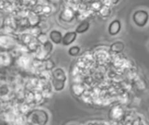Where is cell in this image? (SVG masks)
<instances>
[{
	"label": "cell",
	"mask_w": 149,
	"mask_h": 125,
	"mask_svg": "<svg viewBox=\"0 0 149 125\" xmlns=\"http://www.w3.org/2000/svg\"><path fill=\"white\" fill-rule=\"evenodd\" d=\"M124 49V44L122 42H116L110 46V50L114 53H120Z\"/></svg>",
	"instance_id": "8"
},
{
	"label": "cell",
	"mask_w": 149,
	"mask_h": 125,
	"mask_svg": "<svg viewBox=\"0 0 149 125\" xmlns=\"http://www.w3.org/2000/svg\"><path fill=\"white\" fill-rule=\"evenodd\" d=\"M79 52H80V47L79 46H72L71 48H69L68 50V53L70 56H73V57H76V56H77L79 54Z\"/></svg>",
	"instance_id": "12"
},
{
	"label": "cell",
	"mask_w": 149,
	"mask_h": 125,
	"mask_svg": "<svg viewBox=\"0 0 149 125\" xmlns=\"http://www.w3.org/2000/svg\"><path fill=\"white\" fill-rule=\"evenodd\" d=\"M73 17H74V13H73V9L70 8H66L63 10V12L61 13V16L60 18L63 20L64 21H71L73 20Z\"/></svg>",
	"instance_id": "7"
},
{
	"label": "cell",
	"mask_w": 149,
	"mask_h": 125,
	"mask_svg": "<svg viewBox=\"0 0 149 125\" xmlns=\"http://www.w3.org/2000/svg\"><path fill=\"white\" fill-rule=\"evenodd\" d=\"M64 83H65V82H62V81H58V80H55V79H52V85L56 91H62L64 88Z\"/></svg>",
	"instance_id": "10"
},
{
	"label": "cell",
	"mask_w": 149,
	"mask_h": 125,
	"mask_svg": "<svg viewBox=\"0 0 149 125\" xmlns=\"http://www.w3.org/2000/svg\"><path fill=\"white\" fill-rule=\"evenodd\" d=\"M28 120L33 125H45L48 122V114L43 110L36 109L29 114Z\"/></svg>",
	"instance_id": "1"
},
{
	"label": "cell",
	"mask_w": 149,
	"mask_h": 125,
	"mask_svg": "<svg viewBox=\"0 0 149 125\" xmlns=\"http://www.w3.org/2000/svg\"><path fill=\"white\" fill-rule=\"evenodd\" d=\"M121 30V23L118 20L112 21L108 27V32L110 35H116Z\"/></svg>",
	"instance_id": "5"
},
{
	"label": "cell",
	"mask_w": 149,
	"mask_h": 125,
	"mask_svg": "<svg viewBox=\"0 0 149 125\" xmlns=\"http://www.w3.org/2000/svg\"><path fill=\"white\" fill-rule=\"evenodd\" d=\"M132 20L138 27H144L148 22L149 14L146 10H137L134 12Z\"/></svg>",
	"instance_id": "2"
},
{
	"label": "cell",
	"mask_w": 149,
	"mask_h": 125,
	"mask_svg": "<svg viewBox=\"0 0 149 125\" xmlns=\"http://www.w3.org/2000/svg\"><path fill=\"white\" fill-rule=\"evenodd\" d=\"M49 39L54 44H60V43H62V40H63L62 32H61L60 31H57V30L51 31L49 32Z\"/></svg>",
	"instance_id": "6"
},
{
	"label": "cell",
	"mask_w": 149,
	"mask_h": 125,
	"mask_svg": "<svg viewBox=\"0 0 149 125\" xmlns=\"http://www.w3.org/2000/svg\"><path fill=\"white\" fill-rule=\"evenodd\" d=\"M54 67H55V64H54V62L52 61V60H50V59H48L46 61V63H45V68H46V69H54Z\"/></svg>",
	"instance_id": "13"
},
{
	"label": "cell",
	"mask_w": 149,
	"mask_h": 125,
	"mask_svg": "<svg viewBox=\"0 0 149 125\" xmlns=\"http://www.w3.org/2000/svg\"><path fill=\"white\" fill-rule=\"evenodd\" d=\"M36 39L37 42H38V43H40L42 45L45 44L46 42L49 41L48 40V35H47L46 34H44V32H41V34H39L36 37Z\"/></svg>",
	"instance_id": "11"
},
{
	"label": "cell",
	"mask_w": 149,
	"mask_h": 125,
	"mask_svg": "<svg viewBox=\"0 0 149 125\" xmlns=\"http://www.w3.org/2000/svg\"><path fill=\"white\" fill-rule=\"evenodd\" d=\"M88 28H90V22L88 21H82L80 24H79L77 29H76V32L77 34H83V32H85L88 30Z\"/></svg>",
	"instance_id": "9"
},
{
	"label": "cell",
	"mask_w": 149,
	"mask_h": 125,
	"mask_svg": "<svg viewBox=\"0 0 149 125\" xmlns=\"http://www.w3.org/2000/svg\"><path fill=\"white\" fill-rule=\"evenodd\" d=\"M77 34L76 32H67L66 34H64V36H63V40H62L63 45L65 46L70 45L77 39Z\"/></svg>",
	"instance_id": "3"
},
{
	"label": "cell",
	"mask_w": 149,
	"mask_h": 125,
	"mask_svg": "<svg viewBox=\"0 0 149 125\" xmlns=\"http://www.w3.org/2000/svg\"><path fill=\"white\" fill-rule=\"evenodd\" d=\"M51 76H52V79H55V80L62 82L66 81V74H65L63 69L61 68L53 69V71H51Z\"/></svg>",
	"instance_id": "4"
}]
</instances>
